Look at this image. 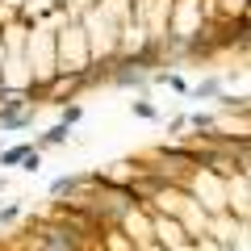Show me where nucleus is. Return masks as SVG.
<instances>
[{"mask_svg": "<svg viewBox=\"0 0 251 251\" xmlns=\"http://www.w3.org/2000/svg\"><path fill=\"white\" fill-rule=\"evenodd\" d=\"M80 29L84 38H88V54L92 63H113L117 50H122V29H117V21L109 17L105 9H100L97 0H88V4H80Z\"/></svg>", "mask_w": 251, "mask_h": 251, "instance_id": "nucleus-1", "label": "nucleus"}, {"mask_svg": "<svg viewBox=\"0 0 251 251\" xmlns=\"http://www.w3.org/2000/svg\"><path fill=\"white\" fill-rule=\"evenodd\" d=\"M54 54H59V80H84L88 75L92 67L88 38L72 13H67V25H54Z\"/></svg>", "mask_w": 251, "mask_h": 251, "instance_id": "nucleus-2", "label": "nucleus"}, {"mask_svg": "<svg viewBox=\"0 0 251 251\" xmlns=\"http://www.w3.org/2000/svg\"><path fill=\"white\" fill-rule=\"evenodd\" d=\"M29 80L34 92H46L59 84V54H54V25H34L29 29Z\"/></svg>", "mask_w": 251, "mask_h": 251, "instance_id": "nucleus-3", "label": "nucleus"}, {"mask_svg": "<svg viewBox=\"0 0 251 251\" xmlns=\"http://www.w3.org/2000/svg\"><path fill=\"white\" fill-rule=\"evenodd\" d=\"M180 184L197 197V205L205 209L209 218H226L230 209H226V176H218V172H209V168H193Z\"/></svg>", "mask_w": 251, "mask_h": 251, "instance_id": "nucleus-4", "label": "nucleus"}, {"mask_svg": "<svg viewBox=\"0 0 251 251\" xmlns=\"http://www.w3.org/2000/svg\"><path fill=\"white\" fill-rule=\"evenodd\" d=\"M21 251H92V243H84L75 230H67L59 218H46V222L29 226V239Z\"/></svg>", "mask_w": 251, "mask_h": 251, "instance_id": "nucleus-5", "label": "nucleus"}, {"mask_svg": "<svg viewBox=\"0 0 251 251\" xmlns=\"http://www.w3.org/2000/svg\"><path fill=\"white\" fill-rule=\"evenodd\" d=\"M205 29V0H172V21H168V38L184 46H197V34Z\"/></svg>", "mask_w": 251, "mask_h": 251, "instance_id": "nucleus-6", "label": "nucleus"}, {"mask_svg": "<svg viewBox=\"0 0 251 251\" xmlns=\"http://www.w3.org/2000/svg\"><path fill=\"white\" fill-rule=\"evenodd\" d=\"M134 17L143 21L147 42L151 46H168V21H172V0H134Z\"/></svg>", "mask_w": 251, "mask_h": 251, "instance_id": "nucleus-7", "label": "nucleus"}, {"mask_svg": "<svg viewBox=\"0 0 251 251\" xmlns=\"http://www.w3.org/2000/svg\"><path fill=\"white\" fill-rule=\"evenodd\" d=\"M117 230L134 243V247H138V243H147V239H155V230H151V209H147V205H130L122 218H117Z\"/></svg>", "mask_w": 251, "mask_h": 251, "instance_id": "nucleus-8", "label": "nucleus"}, {"mask_svg": "<svg viewBox=\"0 0 251 251\" xmlns=\"http://www.w3.org/2000/svg\"><path fill=\"white\" fill-rule=\"evenodd\" d=\"M226 209H230L239 222H251V188H247V180H243L239 168L226 176Z\"/></svg>", "mask_w": 251, "mask_h": 251, "instance_id": "nucleus-9", "label": "nucleus"}, {"mask_svg": "<svg viewBox=\"0 0 251 251\" xmlns=\"http://www.w3.org/2000/svg\"><path fill=\"white\" fill-rule=\"evenodd\" d=\"M67 134H72V126H54V130H46V134H42V143H38V147H59V143H67Z\"/></svg>", "mask_w": 251, "mask_h": 251, "instance_id": "nucleus-10", "label": "nucleus"}, {"mask_svg": "<svg viewBox=\"0 0 251 251\" xmlns=\"http://www.w3.org/2000/svg\"><path fill=\"white\" fill-rule=\"evenodd\" d=\"M218 92H222V84H218V80H201L197 88H193V97H197V100H209V97H218Z\"/></svg>", "mask_w": 251, "mask_h": 251, "instance_id": "nucleus-11", "label": "nucleus"}, {"mask_svg": "<svg viewBox=\"0 0 251 251\" xmlns=\"http://www.w3.org/2000/svg\"><path fill=\"white\" fill-rule=\"evenodd\" d=\"M29 151H34V147H25V143H21V147H13V151H4V163H21Z\"/></svg>", "mask_w": 251, "mask_h": 251, "instance_id": "nucleus-12", "label": "nucleus"}, {"mask_svg": "<svg viewBox=\"0 0 251 251\" xmlns=\"http://www.w3.org/2000/svg\"><path fill=\"white\" fill-rule=\"evenodd\" d=\"M80 113H84V105H67V109H63V126H75Z\"/></svg>", "mask_w": 251, "mask_h": 251, "instance_id": "nucleus-13", "label": "nucleus"}, {"mask_svg": "<svg viewBox=\"0 0 251 251\" xmlns=\"http://www.w3.org/2000/svg\"><path fill=\"white\" fill-rule=\"evenodd\" d=\"M134 113L138 117H159V109H155L151 100H134Z\"/></svg>", "mask_w": 251, "mask_h": 251, "instance_id": "nucleus-14", "label": "nucleus"}, {"mask_svg": "<svg viewBox=\"0 0 251 251\" xmlns=\"http://www.w3.org/2000/svg\"><path fill=\"white\" fill-rule=\"evenodd\" d=\"M17 218H21V205H4L0 209V222H17Z\"/></svg>", "mask_w": 251, "mask_h": 251, "instance_id": "nucleus-15", "label": "nucleus"}, {"mask_svg": "<svg viewBox=\"0 0 251 251\" xmlns=\"http://www.w3.org/2000/svg\"><path fill=\"white\" fill-rule=\"evenodd\" d=\"M134 251H168V247H163V243H155V239H147V243H138Z\"/></svg>", "mask_w": 251, "mask_h": 251, "instance_id": "nucleus-16", "label": "nucleus"}, {"mask_svg": "<svg viewBox=\"0 0 251 251\" xmlns=\"http://www.w3.org/2000/svg\"><path fill=\"white\" fill-rule=\"evenodd\" d=\"M239 172H243V180H247V188H251V159H247V163H239Z\"/></svg>", "mask_w": 251, "mask_h": 251, "instance_id": "nucleus-17", "label": "nucleus"}]
</instances>
